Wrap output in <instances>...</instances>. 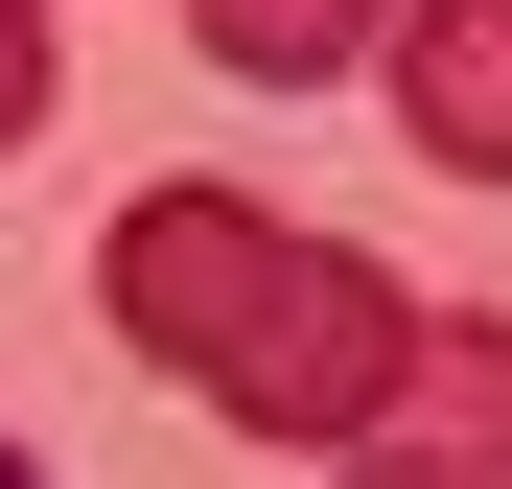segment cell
I'll use <instances>...</instances> for the list:
<instances>
[{"label":"cell","mask_w":512,"mask_h":489,"mask_svg":"<svg viewBox=\"0 0 512 489\" xmlns=\"http://www.w3.org/2000/svg\"><path fill=\"white\" fill-rule=\"evenodd\" d=\"M94 326H117L140 373H187L233 443L326 466V443L373 420V373H396L419 303L350 257V233H303V210H256V187H210V163H187V187H140V210L94 233Z\"/></svg>","instance_id":"6da1fadb"},{"label":"cell","mask_w":512,"mask_h":489,"mask_svg":"<svg viewBox=\"0 0 512 489\" xmlns=\"http://www.w3.org/2000/svg\"><path fill=\"white\" fill-rule=\"evenodd\" d=\"M326 489H512V303H419Z\"/></svg>","instance_id":"7a4b0ae2"},{"label":"cell","mask_w":512,"mask_h":489,"mask_svg":"<svg viewBox=\"0 0 512 489\" xmlns=\"http://www.w3.org/2000/svg\"><path fill=\"white\" fill-rule=\"evenodd\" d=\"M373 94L443 187H512V0H396L373 24Z\"/></svg>","instance_id":"3957f363"},{"label":"cell","mask_w":512,"mask_h":489,"mask_svg":"<svg viewBox=\"0 0 512 489\" xmlns=\"http://www.w3.org/2000/svg\"><path fill=\"white\" fill-rule=\"evenodd\" d=\"M396 0H187V47L233 70V94H326V70H373Z\"/></svg>","instance_id":"277c9868"},{"label":"cell","mask_w":512,"mask_h":489,"mask_svg":"<svg viewBox=\"0 0 512 489\" xmlns=\"http://www.w3.org/2000/svg\"><path fill=\"white\" fill-rule=\"evenodd\" d=\"M47 94H70V70H47V0H0V163L47 140Z\"/></svg>","instance_id":"5b68a950"},{"label":"cell","mask_w":512,"mask_h":489,"mask_svg":"<svg viewBox=\"0 0 512 489\" xmlns=\"http://www.w3.org/2000/svg\"><path fill=\"white\" fill-rule=\"evenodd\" d=\"M0 489H47V466H24V443H0Z\"/></svg>","instance_id":"8992f818"}]
</instances>
